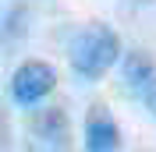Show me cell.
<instances>
[{
    "mask_svg": "<svg viewBox=\"0 0 156 152\" xmlns=\"http://www.w3.org/2000/svg\"><path fill=\"white\" fill-rule=\"evenodd\" d=\"M57 88V71L46 60H25L11 74V99L18 106H39Z\"/></svg>",
    "mask_w": 156,
    "mask_h": 152,
    "instance_id": "obj_2",
    "label": "cell"
},
{
    "mask_svg": "<svg viewBox=\"0 0 156 152\" xmlns=\"http://www.w3.org/2000/svg\"><path fill=\"white\" fill-rule=\"evenodd\" d=\"M82 138L89 152H114L121 149V127L107 106H89L85 124H82Z\"/></svg>",
    "mask_w": 156,
    "mask_h": 152,
    "instance_id": "obj_3",
    "label": "cell"
},
{
    "mask_svg": "<svg viewBox=\"0 0 156 152\" xmlns=\"http://www.w3.org/2000/svg\"><path fill=\"white\" fill-rule=\"evenodd\" d=\"M142 103H146V110H149V113L156 117V74L149 78V85L142 88Z\"/></svg>",
    "mask_w": 156,
    "mask_h": 152,
    "instance_id": "obj_6",
    "label": "cell"
},
{
    "mask_svg": "<svg viewBox=\"0 0 156 152\" xmlns=\"http://www.w3.org/2000/svg\"><path fill=\"white\" fill-rule=\"evenodd\" d=\"M29 131L32 138H39L43 145L50 149H68V138H71V124L64 106H46V110H36L29 117Z\"/></svg>",
    "mask_w": 156,
    "mask_h": 152,
    "instance_id": "obj_4",
    "label": "cell"
},
{
    "mask_svg": "<svg viewBox=\"0 0 156 152\" xmlns=\"http://www.w3.org/2000/svg\"><path fill=\"white\" fill-rule=\"evenodd\" d=\"M156 74V60L149 50H131V53H121V81H124L131 92H142L149 85V78Z\"/></svg>",
    "mask_w": 156,
    "mask_h": 152,
    "instance_id": "obj_5",
    "label": "cell"
},
{
    "mask_svg": "<svg viewBox=\"0 0 156 152\" xmlns=\"http://www.w3.org/2000/svg\"><path fill=\"white\" fill-rule=\"evenodd\" d=\"M68 60H71V71L82 81H99L121 60V36L103 21H92L71 39Z\"/></svg>",
    "mask_w": 156,
    "mask_h": 152,
    "instance_id": "obj_1",
    "label": "cell"
}]
</instances>
